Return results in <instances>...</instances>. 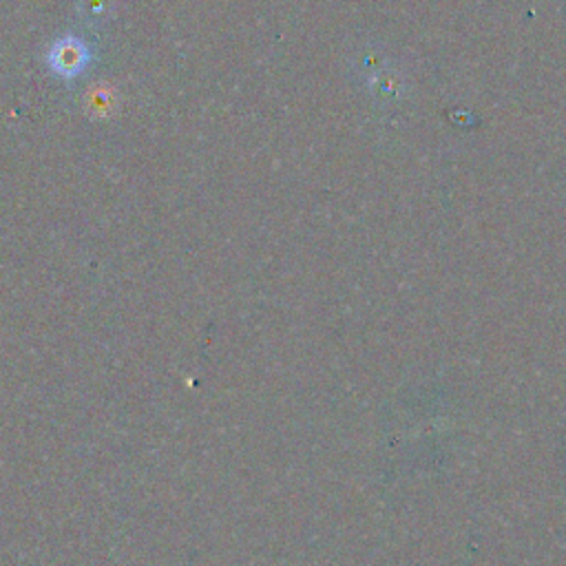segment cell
Returning <instances> with one entry per match:
<instances>
[{"label": "cell", "instance_id": "6da1fadb", "mask_svg": "<svg viewBox=\"0 0 566 566\" xmlns=\"http://www.w3.org/2000/svg\"><path fill=\"white\" fill-rule=\"evenodd\" d=\"M93 62V51L80 35L66 33L55 38L44 53L46 69L60 80H75L80 77Z\"/></svg>", "mask_w": 566, "mask_h": 566}, {"label": "cell", "instance_id": "7a4b0ae2", "mask_svg": "<svg viewBox=\"0 0 566 566\" xmlns=\"http://www.w3.org/2000/svg\"><path fill=\"white\" fill-rule=\"evenodd\" d=\"M77 11L82 13L84 22L102 24V22L111 20L113 0H77Z\"/></svg>", "mask_w": 566, "mask_h": 566}]
</instances>
